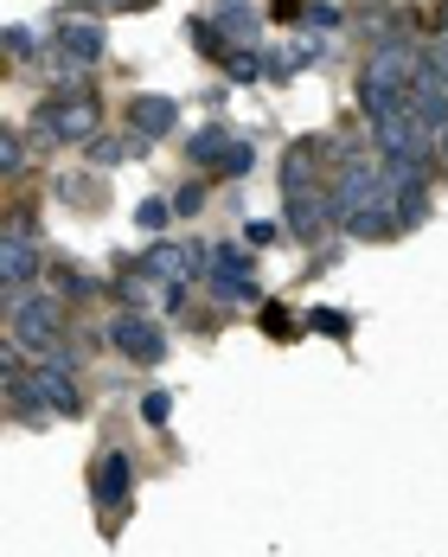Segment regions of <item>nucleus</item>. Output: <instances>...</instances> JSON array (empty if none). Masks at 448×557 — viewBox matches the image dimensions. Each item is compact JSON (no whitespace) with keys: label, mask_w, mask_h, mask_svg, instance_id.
Instances as JSON below:
<instances>
[{"label":"nucleus","mask_w":448,"mask_h":557,"mask_svg":"<svg viewBox=\"0 0 448 557\" xmlns=\"http://www.w3.org/2000/svg\"><path fill=\"white\" fill-rule=\"evenodd\" d=\"M0 39H7V58H13V64H26V58L39 52V46H33V39H39V33H33V26H7V33H0Z\"/></svg>","instance_id":"4be33fe9"},{"label":"nucleus","mask_w":448,"mask_h":557,"mask_svg":"<svg viewBox=\"0 0 448 557\" xmlns=\"http://www.w3.org/2000/svg\"><path fill=\"white\" fill-rule=\"evenodd\" d=\"M33 135L39 141H58V148H90L103 135V97L90 90H58L33 110Z\"/></svg>","instance_id":"f257e3e1"},{"label":"nucleus","mask_w":448,"mask_h":557,"mask_svg":"<svg viewBox=\"0 0 448 557\" xmlns=\"http://www.w3.org/2000/svg\"><path fill=\"white\" fill-rule=\"evenodd\" d=\"M7 334L20 352H52L58 334H64V301H58L52 288H33V295H20V301H7Z\"/></svg>","instance_id":"f03ea898"},{"label":"nucleus","mask_w":448,"mask_h":557,"mask_svg":"<svg viewBox=\"0 0 448 557\" xmlns=\"http://www.w3.org/2000/svg\"><path fill=\"white\" fill-rule=\"evenodd\" d=\"M339 20H346V13H339L334 0H308V26H314V33H334Z\"/></svg>","instance_id":"393cba45"},{"label":"nucleus","mask_w":448,"mask_h":557,"mask_svg":"<svg viewBox=\"0 0 448 557\" xmlns=\"http://www.w3.org/2000/svg\"><path fill=\"white\" fill-rule=\"evenodd\" d=\"M206 288H219L224 301H263V288L250 276V250L244 244H212V270H206Z\"/></svg>","instance_id":"0eeeda50"},{"label":"nucleus","mask_w":448,"mask_h":557,"mask_svg":"<svg viewBox=\"0 0 448 557\" xmlns=\"http://www.w3.org/2000/svg\"><path fill=\"white\" fill-rule=\"evenodd\" d=\"M263 327H270V334H295V314H288V308H263Z\"/></svg>","instance_id":"cd10ccee"},{"label":"nucleus","mask_w":448,"mask_h":557,"mask_svg":"<svg viewBox=\"0 0 448 557\" xmlns=\"http://www.w3.org/2000/svg\"><path fill=\"white\" fill-rule=\"evenodd\" d=\"M436 173H448V122L436 128Z\"/></svg>","instance_id":"c756f323"},{"label":"nucleus","mask_w":448,"mask_h":557,"mask_svg":"<svg viewBox=\"0 0 448 557\" xmlns=\"http://www.w3.org/2000/svg\"><path fill=\"white\" fill-rule=\"evenodd\" d=\"M186 39H192V52L212 58V64H224V58H231V39H224V26L212 20V13H206V20H192V26H186Z\"/></svg>","instance_id":"dca6fc26"},{"label":"nucleus","mask_w":448,"mask_h":557,"mask_svg":"<svg viewBox=\"0 0 448 557\" xmlns=\"http://www.w3.org/2000/svg\"><path fill=\"white\" fill-rule=\"evenodd\" d=\"M167 417H173V397H167V391H148V397H141V423H148V430H161Z\"/></svg>","instance_id":"b1692460"},{"label":"nucleus","mask_w":448,"mask_h":557,"mask_svg":"<svg viewBox=\"0 0 448 557\" xmlns=\"http://www.w3.org/2000/svg\"><path fill=\"white\" fill-rule=\"evenodd\" d=\"M90 494H97L103 512H128V500H135V461H128V448H103V455H97Z\"/></svg>","instance_id":"1a4fd4ad"},{"label":"nucleus","mask_w":448,"mask_h":557,"mask_svg":"<svg viewBox=\"0 0 448 557\" xmlns=\"http://www.w3.org/2000/svg\"><path fill=\"white\" fill-rule=\"evenodd\" d=\"M0 173H7V180H20V173H26V135H20V128H7V135H0Z\"/></svg>","instance_id":"a211bd4d"},{"label":"nucleus","mask_w":448,"mask_h":557,"mask_svg":"<svg viewBox=\"0 0 448 557\" xmlns=\"http://www.w3.org/2000/svg\"><path fill=\"white\" fill-rule=\"evenodd\" d=\"M52 263H46V244L33 237V231H7L0 237V295L7 301H20V295H33V282L46 276Z\"/></svg>","instance_id":"7ed1b4c3"},{"label":"nucleus","mask_w":448,"mask_h":557,"mask_svg":"<svg viewBox=\"0 0 448 557\" xmlns=\"http://www.w3.org/2000/svg\"><path fill=\"white\" fill-rule=\"evenodd\" d=\"M224 77H231V84H257V77H270V71H263V46H231Z\"/></svg>","instance_id":"f3484780"},{"label":"nucleus","mask_w":448,"mask_h":557,"mask_svg":"<svg viewBox=\"0 0 448 557\" xmlns=\"http://www.w3.org/2000/svg\"><path fill=\"white\" fill-rule=\"evenodd\" d=\"M46 276H52V295H58V301H64V295H71V301H97V295H110V282H103V276H90V270H71V263H52Z\"/></svg>","instance_id":"ddd939ff"},{"label":"nucleus","mask_w":448,"mask_h":557,"mask_svg":"<svg viewBox=\"0 0 448 557\" xmlns=\"http://www.w3.org/2000/svg\"><path fill=\"white\" fill-rule=\"evenodd\" d=\"M33 404H46V417H84L77 372L71 366H52V359H33Z\"/></svg>","instance_id":"6e6552de"},{"label":"nucleus","mask_w":448,"mask_h":557,"mask_svg":"<svg viewBox=\"0 0 448 557\" xmlns=\"http://www.w3.org/2000/svg\"><path fill=\"white\" fill-rule=\"evenodd\" d=\"M212 20L224 26L231 46H257V39H263V13H257V0H219Z\"/></svg>","instance_id":"f8f14e48"},{"label":"nucleus","mask_w":448,"mask_h":557,"mask_svg":"<svg viewBox=\"0 0 448 557\" xmlns=\"http://www.w3.org/2000/svg\"><path fill=\"white\" fill-rule=\"evenodd\" d=\"M423 58H430V71L448 84V33H436V39H423Z\"/></svg>","instance_id":"a878e982"},{"label":"nucleus","mask_w":448,"mask_h":557,"mask_svg":"<svg viewBox=\"0 0 448 557\" xmlns=\"http://www.w3.org/2000/svg\"><path fill=\"white\" fill-rule=\"evenodd\" d=\"M135 154H141V135H97V141L84 148L90 168H122V161H135Z\"/></svg>","instance_id":"2eb2a0df"},{"label":"nucleus","mask_w":448,"mask_h":557,"mask_svg":"<svg viewBox=\"0 0 448 557\" xmlns=\"http://www.w3.org/2000/svg\"><path fill=\"white\" fill-rule=\"evenodd\" d=\"M224 180H244V173H257V148H250V141H237V148H231V154H224Z\"/></svg>","instance_id":"5701e85b"},{"label":"nucleus","mask_w":448,"mask_h":557,"mask_svg":"<svg viewBox=\"0 0 448 557\" xmlns=\"http://www.w3.org/2000/svg\"><path fill=\"white\" fill-rule=\"evenodd\" d=\"M391 212H397V231H416V224L430 219V180H397Z\"/></svg>","instance_id":"4468645a"},{"label":"nucleus","mask_w":448,"mask_h":557,"mask_svg":"<svg viewBox=\"0 0 448 557\" xmlns=\"http://www.w3.org/2000/svg\"><path fill=\"white\" fill-rule=\"evenodd\" d=\"M173 219H179L173 199H141V206H135V224H141V231H167Z\"/></svg>","instance_id":"aec40b11"},{"label":"nucleus","mask_w":448,"mask_h":557,"mask_svg":"<svg viewBox=\"0 0 448 557\" xmlns=\"http://www.w3.org/2000/svg\"><path fill=\"white\" fill-rule=\"evenodd\" d=\"M436 20H443V33H448V0H443V7H436Z\"/></svg>","instance_id":"7c9ffc66"},{"label":"nucleus","mask_w":448,"mask_h":557,"mask_svg":"<svg viewBox=\"0 0 448 557\" xmlns=\"http://www.w3.org/2000/svg\"><path fill=\"white\" fill-rule=\"evenodd\" d=\"M128 128H135L141 141H161V135H173V128H179V103L148 90V97H135V103H128Z\"/></svg>","instance_id":"9d476101"},{"label":"nucleus","mask_w":448,"mask_h":557,"mask_svg":"<svg viewBox=\"0 0 448 557\" xmlns=\"http://www.w3.org/2000/svg\"><path fill=\"white\" fill-rule=\"evenodd\" d=\"M276 231H282L276 219H250V224H244V244H257V250H263V244H276Z\"/></svg>","instance_id":"bb28decb"},{"label":"nucleus","mask_w":448,"mask_h":557,"mask_svg":"<svg viewBox=\"0 0 448 557\" xmlns=\"http://www.w3.org/2000/svg\"><path fill=\"white\" fill-rule=\"evenodd\" d=\"M103 339H110L122 359H135V366H161V359H167V327L148 321V314H128V308L103 327Z\"/></svg>","instance_id":"423d86ee"},{"label":"nucleus","mask_w":448,"mask_h":557,"mask_svg":"<svg viewBox=\"0 0 448 557\" xmlns=\"http://www.w3.org/2000/svg\"><path fill=\"white\" fill-rule=\"evenodd\" d=\"M206 199H212V193H206V173H199V180H186V186L173 193V212H179V219H199Z\"/></svg>","instance_id":"6ab92c4d"},{"label":"nucleus","mask_w":448,"mask_h":557,"mask_svg":"<svg viewBox=\"0 0 448 557\" xmlns=\"http://www.w3.org/2000/svg\"><path fill=\"white\" fill-rule=\"evenodd\" d=\"M231 148H237V135L219 128V122H206V128H192V135H186V161H192L199 173H219Z\"/></svg>","instance_id":"9b49d317"},{"label":"nucleus","mask_w":448,"mask_h":557,"mask_svg":"<svg viewBox=\"0 0 448 557\" xmlns=\"http://www.w3.org/2000/svg\"><path fill=\"white\" fill-rule=\"evenodd\" d=\"M52 58H71V64H103V52H110V33H103V20L97 13H64L52 26V46H46Z\"/></svg>","instance_id":"39448f33"},{"label":"nucleus","mask_w":448,"mask_h":557,"mask_svg":"<svg viewBox=\"0 0 448 557\" xmlns=\"http://www.w3.org/2000/svg\"><path fill=\"white\" fill-rule=\"evenodd\" d=\"M308 327H314V334H327V339H346V334H352V321H346L339 308H314V314H308Z\"/></svg>","instance_id":"412c9836"},{"label":"nucleus","mask_w":448,"mask_h":557,"mask_svg":"<svg viewBox=\"0 0 448 557\" xmlns=\"http://www.w3.org/2000/svg\"><path fill=\"white\" fill-rule=\"evenodd\" d=\"M282 224H288L301 244H321L339 224L334 193H327V186H288V193H282Z\"/></svg>","instance_id":"20e7f679"},{"label":"nucleus","mask_w":448,"mask_h":557,"mask_svg":"<svg viewBox=\"0 0 448 557\" xmlns=\"http://www.w3.org/2000/svg\"><path fill=\"white\" fill-rule=\"evenodd\" d=\"M84 7H90V13H97V7H110V13H128V7H154V0H84Z\"/></svg>","instance_id":"c85d7f7f"}]
</instances>
